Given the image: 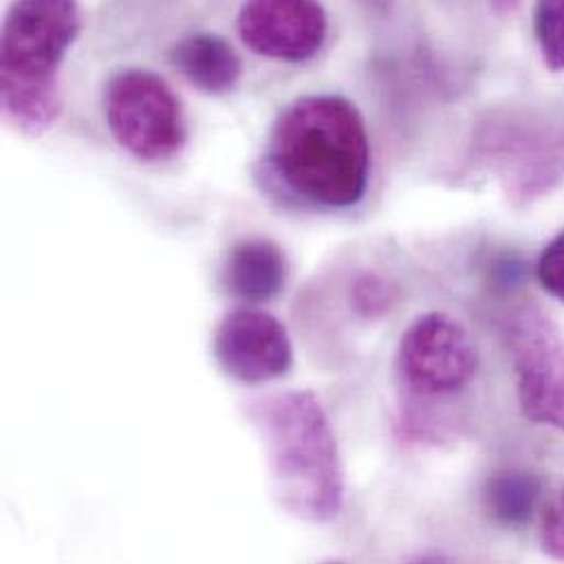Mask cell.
I'll return each instance as SVG.
<instances>
[{
  "mask_svg": "<svg viewBox=\"0 0 564 564\" xmlns=\"http://www.w3.org/2000/svg\"><path fill=\"white\" fill-rule=\"evenodd\" d=\"M477 161L514 203H534L564 178V115L521 108L492 117L477 137Z\"/></svg>",
  "mask_w": 564,
  "mask_h": 564,
  "instance_id": "cell-4",
  "label": "cell"
},
{
  "mask_svg": "<svg viewBox=\"0 0 564 564\" xmlns=\"http://www.w3.org/2000/svg\"><path fill=\"white\" fill-rule=\"evenodd\" d=\"M536 275L541 285L564 303V229L543 249Z\"/></svg>",
  "mask_w": 564,
  "mask_h": 564,
  "instance_id": "cell-15",
  "label": "cell"
},
{
  "mask_svg": "<svg viewBox=\"0 0 564 564\" xmlns=\"http://www.w3.org/2000/svg\"><path fill=\"white\" fill-rule=\"evenodd\" d=\"M395 301V288L378 275H362L351 285V303L362 316H382Z\"/></svg>",
  "mask_w": 564,
  "mask_h": 564,
  "instance_id": "cell-14",
  "label": "cell"
},
{
  "mask_svg": "<svg viewBox=\"0 0 564 564\" xmlns=\"http://www.w3.org/2000/svg\"><path fill=\"white\" fill-rule=\"evenodd\" d=\"M264 163L273 183L305 205L356 207L371 167L365 119L340 95L299 97L275 119Z\"/></svg>",
  "mask_w": 564,
  "mask_h": 564,
  "instance_id": "cell-1",
  "label": "cell"
},
{
  "mask_svg": "<svg viewBox=\"0 0 564 564\" xmlns=\"http://www.w3.org/2000/svg\"><path fill=\"white\" fill-rule=\"evenodd\" d=\"M534 33L550 70H564V0H539L534 11Z\"/></svg>",
  "mask_w": 564,
  "mask_h": 564,
  "instance_id": "cell-13",
  "label": "cell"
},
{
  "mask_svg": "<svg viewBox=\"0 0 564 564\" xmlns=\"http://www.w3.org/2000/svg\"><path fill=\"white\" fill-rule=\"evenodd\" d=\"M77 0H13L0 42V99L24 134H44L62 112L59 68L79 35Z\"/></svg>",
  "mask_w": 564,
  "mask_h": 564,
  "instance_id": "cell-3",
  "label": "cell"
},
{
  "mask_svg": "<svg viewBox=\"0 0 564 564\" xmlns=\"http://www.w3.org/2000/svg\"><path fill=\"white\" fill-rule=\"evenodd\" d=\"M288 258L269 238H245L229 249L223 280L227 290L249 303L273 301L288 283Z\"/></svg>",
  "mask_w": 564,
  "mask_h": 564,
  "instance_id": "cell-10",
  "label": "cell"
},
{
  "mask_svg": "<svg viewBox=\"0 0 564 564\" xmlns=\"http://www.w3.org/2000/svg\"><path fill=\"white\" fill-rule=\"evenodd\" d=\"M477 373V349L468 329L444 312L417 316L398 345V376L415 400L464 391Z\"/></svg>",
  "mask_w": 564,
  "mask_h": 564,
  "instance_id": "cell-6",
  "label": "cell"
},
{
  "mask_svg": "<svg viewBox=\"0 0 564 564\" xmlns=\"http://www.w3.org/2000/svg\"><path fill=\"white\" fill-rule=\"evenodd\" d=\"M249 417L283 510L307 523L334 521L345 503V473L321 400L312 391H283L256 400Z\"/></svg>",
  "mask_w": 564,
  "mask_h": 564,
  "instance_id": "cell-2",
  "label": "cell"
},
{
  "mask_svg": "<svg viewBox=\"0 0 564 564\" xmlns=\"http://www.w3.org/2000/svg\"><path fill=\"white\" fill-rule=\"evenodd\" d=\"M543 550L552 556L564 561V488L558 497L550 503L543 519Z\"/></svg>",
  "mask_w": 564,
  "mask_h": 564,
  "instance_id": "cell-16",
  "label": "cell"
},
{
  "mask_svg": "<svg viewBox=\"0 0 564 564\" xmlns=\"http://www.w3.org/2000/svg\"><path fill=\"white\" fill-rule=\"evenodd\" d=\"M172 64L205 95H227L242 77L236 48L216 33H189L172 48Z\"/></svg>",
  "mask_w": 564,
  "mask_h": 564,
  "instance_id": "cell-11",
  "label": "cell"
},
{
  "mask_svg": "<svg viewBox=\"0 0 564 564\" xmlns=\"http://www.w3.org/2000/svg\"><path fill=\"white\" fill-rule=\"evenodd\" d=\"M214 356L234 380L264 384L290 371L292 340L278 316L258 307H238L218 323Z\"/></svg>",
  "mask_w": 564,
  "mask_h": 564,
  "instance_id": "cell-8",
  "label": "cell"
},
{
  "mask_svg": "<svg viewBox=\"0 0 564 564\" xmlns=\"http://www.w3.org/2000/svg\"><path fill=\"white\" fill-rule=\"evenodd\" d=\"M541 492L543 484L536 475L528 470H506L488 481L484 503L495 523L508 530H519L530 523L541 501Z\"/></svg>",
  "mask_w": 564,
  "mask_h": 564,
  "instance_id": "cell-12",
  "label": "cell"
},
{
  "mask_svg": "<svg viewBox=\"0 0 564 564\" xmlns=\"http://www.w3.org/2000/svg\"><path fill=\"white\" fill-rule=\"evenodd\" d=\"M104 117L112 139L145 163L176 156L187 141L181 99L161 75L148 68H126L108 79Z\"/></svg>",
  "mask_w": 564,
  "mask_h": 564,
  "instance_id": "cell-5",
  "label": "cell"
},
{
  "mask_svg": "<svg viewBox=\"0 0 564 564\" xmlns=\"http://www.w3.org/2000/svg\"><path fill=\"white\" fill-rule=\"evenodd\" d=\"M238 33L260 57L305 62L325 44L327 15L318 0H245Z\"/></svg>",
  "mask_w": 564,
  "mask_h": 564,
  "instance_id": "cell-9",
  "label": "cell"
},
{
  "mask_svg": "<svg viewBox=\"0 0 564 564\" xmlns=\"http://www.w3.org/2000/svg\"><path fill=\"white\" fill-rule=\"evenodd\" d=\"M519 404L532 424L564 433V332L539 305L519 307L508 325Z\"/></svg>",
  "mask_w": 564,
  "mask_h": 564,
  "instance_id": "cell-7",
  "label": "cell"
},
{
  "mask_svg": "<svg viewBox=\"0 0 564 564\" xmlns=\"http://www.w3.org/2000/svg\"><path fill=\"white\" fill-rule=\"evenodd\" d=\"M521 0H492V7L499 11V13H510L519 7Z\"/></svg>",
  "mask_w": 564,
  "mask_h": 564,
  "instance_id": "cell-17",
  "label": "cell"
}]
</instances>
